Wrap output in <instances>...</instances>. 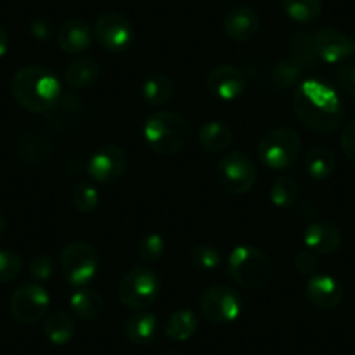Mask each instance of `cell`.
<instances>
[{
  "instance_id": "8d00e7d4",
  "label": "cell",
  "mask_w": 355,
  "mask_h": 355,
  "mask_svg": "<svg viewBox=\"0 0 355 355\" xmlns=\"http://www.w3.org/2000/svg\"><path fill=\"white\" fill-rule=\"evenodd\" d=\"M56 272V265H54V259L49 258L46 254H39L35 258L30 259L28 263V274L33 281L44 282L49 281L51 277Z\"/></svg>"
},
{
  "instance_id": "74e56055",
  "label": "cell",
  "mask_w": 355,
  "mask_h": 355,
  "mask_svg": "<svg viewBox=\"0 0 355 355\" xmlns=\"http://www.w3.org/2000/svg\"><path fill=\"white\" fill-rule=\"evenodd\" d=\"M336 78L340 87L348 96L355 98V63H345L338 68Z\"/></svg>"
},
{
  "instance_id": "5bb4252c",
  "label": "cell",
  "mask_w": 355,
  "mask_h": 355,
  "mask_svg": "<svg viewBox=\"0 0 355 355\" xmlns=\"http://www.w3.org/2000/svg\"><path fill=\"white\" fill-rule=\"evenodd\" d=\"M315 54L324 63L336 64L355 56V40L336 28H322L313 35Z\"/></svg>"
},
{
  "instance_id": "7c38bea8",
  "label": "cell",
  "mask_w": 355,
  "mask_h": 355,
  "mask_svg": "<svg viewBox=\"0 0 355 355\" xmlns=\"http://www.w3.org/2000/svg\"><path fill=\"white\" fill-rule=\"evenodd\" d=\"M128 153L119 145H103L91 155L87 160V174L93 178L96 183L108 185L117 180H121L128 171Z\"/></svg>"
},
{
  "instance_id": "5b68a950",
  "label": "cell",
  "mask_w": 355,
  "mask_h": 355,
  "mask_svg": "<svg viewBox=\"0 0 355 355\" xmlns=\"http://www.w3.org/2000/svg\"><path fill=\"white\" fill-rule=\"evenodd\" d=\"M302 152V138L291 128L265 132L258 141V157L268 169L282 171L296 162Z\"/></svg>"
},
{
  "instance_id": "30bf717a",
  "label": "cell",
  "mask_w": 355,
  "mask_h": 355,
  "mask_svg": "<svg viewBox=\"0 0 355 355\" xmlns=\"http://www.w3.org/2000/svg\"><path fill=\"white\" fill-rule=\"evenodd\" d=\"M51 296L40 284H25L16 289L11 296V315L25 326H32L42 320L49 310Z\"/></svg>"
},
{
  "instance_id": "83f0119b",
  "label": "cell",
  "mask_w": 355,
  "mask_h": 355,
  "mask_svg": "<svg viewBox=\"0 0 355 355\" xmlns=\"http://www.w3.org/2000/svg\"><path fill=\"white\" fill-rule=\"evenodd\" d=\"M336 159L327 146H313L305 155V171L313 180H327L334 173Z\"/></svg>"
},
{
  "instance_id": "60d3db41",
  "label": "cell",
  "mask_w": 355,
  "mask_h": 355,
  "mask_svg": "<svg viewBox=\"0 0 355 355\" xmlns=\"http://www.w3.org/2000/svg\"><path fill=\"white\" fill-rule=\"evenodd\" d=\"M30 33H32V37L35 40H42V42L44 40H49L54 33L53 21L49 18H44V16L35 18L32 21V25H30Z\"/></svg>"
},
{
  "instance_id": "9a60e30c",
  "label": "cell",
  "mask_w": 355,
  "mask_h": 355,
  "mask_svg": "<svg viewBox=\"0 0 355 355\" xmlns=\"http://www.w3.org/2000/svg\"><path fill=\"white\" fill-rule=\"evenodd\" d=\"M84 115V100L73 91L61 93L56 103L44 114L46 122L56 131H70L77 128Z\"/></svg>"
},
{
  "instance_id": "1f68e13d",
  "label": "cell",
  "mask_w": 355,
  "mask_h": 355,
  "mask_svg": "<svg viewBox=\"0 0 355 355\" xmlns=\"http://www.w3.org/2000/svg\"><path fill=\"white\" fill-rule=\"evenodd\" d=\"M190 261L200 272H214L221 265V252L214 245L197 244L190 251Z\"/></svg>"
},
{
  "instance_id": "44dd1931",
  "label": "cell",
  "mask_w": 355,
  "mask_h": 355,
  "mask_svg": "<svg viewBox=\"0 0 355 355\" xmlns=\"http://www.w3.org/2000/svg\"><path fill=\"white\" fill-rule=\"evenodd\" d=\"M157 327H159V322H157L155 313L139 310L124 320L122 331H124V336L128 338V341L143 347V345L152 343L157 334Z\"/></svg>"
},
{
  "instance_id": "e575fe53",
  "label": "cell",
  "mask_w": 355,
  "mask_h": 355,
  "mask_svg": "<svg viewBox=\"0 0 355 355\" xmlns=\"http://www.w3.org/2000/svg\"><path fill=\"white\" fill-rule=\"evenodd\" d=\"M136 252H138V256L143 261H157L166 252V241L159 234H146L145 237L139 239Z\"/></svg>"
},
{
  "instance_id": "4316f807",
  "label": "cell",
  "mask_w": 355,
  "mask_h": 355,
  "mask_svg": "<svg viewBox=\"0 0 355 355\" xmlns=\"http://www.w3.org/2000/svg\"><path fill=\"white\" fill-rule=\"evenodd\" d=\"M18 152L28 164H44L53 153V143L39 132L23 135L18 143Z\"/></svg>"
},
{
  "instance_id": "8fae6325",
  "label": "cell",
  "mask_w": 355,
  "mask_h": 355,
  "mask_svg": "<svg viewBox=\"0 0 355 355\" xmlns=\"http://www.w3.org/2000/svg\"><path fill=\"white\" fill-rule=\"evenodd\" d=\"M94 39L110 53H124L132 44L135 28L121 12H103L94 25Z\"/></svg>"
},
{
  "instance_id": "ba28073f",
  "label": "cell",
  "mask_w": 355,
  "mask_h": 355,
  "mask_svg": "<svg viewBox=\"0 0 355 355\" xmlns=\"http://www.w3.org/2000/svg\"><path fill=\"white\" fill-rule=\"evenodd\" d=\"M216 173L220 185L227 192L235 193V196H244V193L251 192L256 178H258L254 162L248 153L241 152V150H230L225 153L218 164Z\"/></svg>"
},
{
  "instance_id": "603a6c76",
  "label": "cell",
  "mask_w": 355,
  "mask_h": 355,
  "mask_svg": "<svg viewBox=\"0 0 355 355\" xmlns=\"http://www.w3.org/2000/svg\"><path fill=\"white\" fill-rule=\"evenodd\" d=\"M199 143L211 153H227L234 143V132L220 121H209L200 128Z\"/></svg>"
},
{
  "instance_id": "9c48e42d",
  "label": "cell",
  "mask_w": 355,
  "mask_h": 355,
  "mask_svg": "<svg viewBox=\"0 0 355 355\" xmlns=\"http://www.w3.org/2000/svg\"><path fill=\"white\" fill-rule=\"evenodd\" d=\"M200 310L209 322L230 324L242 312V298L227 284H214L200 296Z\"/></svg>"
},
{
  "instance_id": "f1b7e54d",
  "label": "cell",
  "mask_w": 355,
  "mask_h": 355,
  "mask_svg": "<svg viewBox=\"0 0 355 355\" xmlns=\"http://www.w3.org/2000/svg\"><path fill=\"white\" fill-rule=\"evenodd\" d=\"M286 15L296 23H313L322 12L320 0H281Z\"/></svg>"
},
{
  "instance_id": "52a82bcc",
  "label": "cell",
  "mask_w": 355,
  "mask_h": 355,
  "mask_svg": "<svg viewBox=\"0 0 355 355\" xmlns=\"http://www.w3.org/2000/svg\"><path fill=\"white\" fill-rule=\"evenodd\" d=\"M160 295V281L146 266H135L122 277L119 286V300L128 309L145 310L157 302Z\"/></svg>"
},
{
  "instance_id": "d590c367",
  "label": "cell",
  "mask_w": 355,
  "mask_h": 355,
  "mask_svg": "<svg viewBox=\"0 0 355 355\" xmlns=\"http://www.w3.org/2000/svg\"><path fill=\"white\" fill-rule=\"evenodd\" d=\"M23 259L11 249H0V284L11 282L21 274Z\"/></svg>"
},
{
  "instance_id": "b9f144b4",
  "label": "cell",
  "mask_w": 355,
  "mask_h": 355,
  "mask_svg": "<svg viewBox=\"0 0 355 355\" xmlns=\"http://www.w3.org/2000/svg\"><path fill=\"white\" fill-rule=\"evenodd\" d=\"M9 49V33L4 26H0V58L6 56Z\"/></svg>"
},
{
  "instance_id": "d4e9b609",
  "label": "cell",
  "mask_w": 355,
  "mask_h": 355,
  "mask_svg": "<svg viewBox=\"0 0 355 355\" xmlns=\"http://www.w3.org/2000/svg\"><path fill=\"white\" fill-rule=\"evenodd\" d=\"M44 334H46L51 343L58 345V347L70 343L75 334V322L70 313L63 312V310H56V312L46 315Z\"/></svg>"
},
{
  "instance_id": "ab89813d",
  "label": "cell",
  "mask_w": 355,
  "mask_h": 355,
  "mask_svg": "<svg viewBox=\"0 0 355 355\" xmlns=\"http://www.w3.org/2000/svg\"><path fill=\"white\" fill-rule=\"evenodd\" d=\"M340 145L343 153L347 155V159L355 162V119L352 122H348L343 128V131H341Z\"/></svg>"
},
{
  "instance_id": "4fadbf2b",
  "label": "cell",
  "mask_w": 355,
  "mask_h": 355,
  "mask_svg": "<svg viewBox=\"0 0 355 355\" xmlns=\"http://www.w3.org/2000/svg\"><path fill=\"white\" fill-rule=\"evenodd\" d=\"M209 93L221 101H234L244 94L248 77L244 71L232 64H218L206 78Z\"/></svg>"
},
{
  "instance_id": "f546056e",
  "label": "cell",
  "mask_w": 355,
  "mask_h": 355,
  "mask_svg": "<svg viewBox=\"0 0 355 355\" xmlns=\"http://www.w3.org/2000/svg\"><path fill=\"white\" fill-rule=\"evenodd\" d=\"M303 70H305V67L298 60H295L293 56L286 58V60L279 61L272 70V82L277 89L293 87L300 82Z\"/></svg>"
},
{
  "instance_id": "d6a6232c",
  "label": "cell",
  "mask_w": 355,
  "mask_h": 355,
  "mask_svg": "<svg viewBox=\"0 0 355 355\" xmlns=\"http://www.w3.org/2000/svg\"><path fill=\"white\" fill-rule=\"evenodd\" d=\"M71 204H73L78 213H93L100 206V193L89 183H78V185H75L73 192H71Z\"/></svg>"
},
{
  "instance_id": "7bdbcfd3",
  "label": "cell",
  "mask_w": 355,
  "mask_h": 355,
  "mask_svg": "<svg viewBox=\"0 0 355 355\" xmlns=\"http://www.w3.org/2000/svg\"><path fill=\"white\" fill-rule=\"evenodd\" d=\"M6 230H8V221H6V218L0 214V237L6 234Z\"/></svg>"
},
{
  "instance_id": "cb8c5ba5",
  "label": "cell",
  "mask_w": 355,
  "mask_h": 355,
  "mask_svg": "<svg viewBox=\"0 0 355 355\" xmlns=\"http://www.w3.org/2000/svg\"><path fill=\"white\" fill-rule=\"evenodd\" d=\"M174 84L166 73H153L141 85V96L148 107L160 108L173 98Z\"/></svg>"
},
{
  "instance_id": "e0dca14e",
  "label": "cell",
  "mask_w": 355,
  "mask_h": 355,
  "mask_svg": "<svg viewBox=\"0 0 355 355\" xmlns=\"http://www.w3.org/2000/svg\"><path fill=\"white\" fill-rule=\"evenodd\" d=\"M56 40L63 53L80 56L82 53H85L89 47L93 46L94 30L84 19H68L58 30Z\"/></svg>"
},
{
  "instance_id": "484cf974",
  "label": "cell",
  "mask_w": 355,
  "mask_h": 355,
  "mask_svg": "<svg viewBox=\"0 0 355 355\" xmlns=\"http://www.w3.org/2000/svg\"><path fill=\"white\" fill-rule=\"evenodd\" d=\"M199 327V317L193 310L180 309L173 312L166 324V336L173 341H187L196 334Z\"/></svg>"
},
{
  "instance_id": "277c9868",
  "label": "cell",
  "mask_w": 355,
  "mask_h": 355,
  "mask_svg": "<svg viewBox=\"0 0 355 355\" xmlns=\"http://www.w3.org/2000/svg\"><path fill=\"white\" fill-rule=\"evenodd\" d=\"M227 272L235 284L249 291H256L265 288L270 281L272 263L256 245H237L228 254Z\"/></svg>"
},
{
  "instance_id": "8992f818",
  "label": "cell",
  "mask_w": 355,
  "mask_h": 355,
  "mask_svg": "<svg viewBox=\"0 0 355 355\" xmlns=\"http://www.w3.org/2000/svg\"><path fill=\"white\" fill-rule=\"evenodd\" d=\"M60 265L63 277L71 288L87 286L98 274L100 256L91 244L84 241H73L61 251Z\"/></svg>"
},
{
  "instance_id": "7402d4cb",
  "label": "cell",
  "mask_w": 355,
  "mask_h": 355,
  "mask_svg": "<svg viewBox=\"0 0 355 355\" xmlns=\"http://www.w3.org/2000/svg\"><path fill=\"white\" fill-rule=\"evenodd\" d=\"M103 296L96 289L82 286L70 295V310L80 320H96L103 312Z\"/></svg>"
},
{
  "instance_id": "4dcf8cb0",
  "label": "cell",
  "mask_w": 355,
  "mask_h": 355,
  "mask_svg": "<svg viewBox=\"0 0 355 355\" xmlns=\"http://www.w3.org/2000/svg\"><path fill=\"white\" fill-rule=\"evenodd\" d=\"M300 197V187L298 183L289 176L277 178L272 183L270 189V200L274 206L277 207H291L295 206L296 200Z\"/></svg>"
},
{
  "instance_id": "836d02e7",
  "label": "cell",
  "mask_w": 355,
  "mask_h": 355,
  "mask_svg": "<svg viewBox=\"0 0 355 355\" xmlns=\"http://www.w3.org/2000/svg\"><path fill=\"white\" fill-rule=\"evenodd\" d=\"M291 49H293V58L298 60L303 67H310L313 64V61L319 60L315 54V46H313V35L310 33L302 32L296 33L291 40Z\"/></svg>"
},
{
  "instance_id": "2e32d148",
  "label": "cell",
  "mask_w": 355,
  "mask_h": 355,
  "mask_svg": "<svg viewBox=\"0 0 355 355\" xmlns=\"http://www.w3.org/2000/svg\"><path fill=\"white\" fill-rule=\"evenodd\" d=\"M305 295L313 306L320 310H333L343 300V288L327 274L310 275L305 286Z\"/></svg>"
},
{
  "instance_id": "d6986e66",
  "label": "cell",
  "mask_w": 355,
  "mask_h": 355,
  "mask_svg": "<svg viewBox=\"0 0 355 355\" xmlns=\"http://www.w3.org/2000/svg\"><path fill=\"white\" fill-rule=\"evenodd\" d=\"M259 28L258 12L251 6H237L230 9L223 19L225 35L234 42H248Z\"/></svg>"
},
{
  "instance_id": "ac0fdd59",
  "label": "cell",
  "mask_w": 355,
  "mask_h": 355,
  "mask_svg": "<svg viewBox=\"0 0 355 355\" xmlns=\"http://www.w3.org/2000/svg\"><path fill=\"white\" fill-rule=\"evenodd\" d=\"M303 244L317 254H333L341 245V232L334 223L326 220L312 221L305 228Z\"/></svg>"
},
{
  "instance_id": "3957f363",
  "label": "cell",
  "mask_w": 355,
  "mask_h": 355,
  "mask_svg": "<svg viewBox=\"0 0 355 355\" xmlns=\"http://www.w3.org/2000/svg\"><path fill=\"white\" fill-rule=\"evenodd\" d=\"M143 138L159 155L180 153L192 138V125L185 115L173 110L153 112L143 124Z\"/></svg>"
},
{
  "instance_id": "f35d334b",
  "label": "cell",
  "mask_w": 355,
  "mask_h": 355,
  "mask_svg": "<svg viewBox=\"0 0 355 355\" xmlns=\"http://www.w3.org/2000/svg\"><path fill=\"white\" fill-rule=\"evenodd\" d=\"M295 266L296 270L303 275H313L319 268V263H317L315 254L312 251H298L295 256Z\"/></svg>"
},
{
  "instance_id": "6da1fadb",
  "label": "cell",
  "mask_w": 355,
  "mask_h": 355,
  "mask_svg": "<svg viewBox=\"0 0 355 355\" xmlns=\"http://www.w3.org/2000/svg\"><path fill=\"white\" fill-rule=\"evenodd\" d=\"M293 108L298 121L315 132H333L343 124L345 110L336 89L319 78L298 84L293 96Z\"/></svg>"
},
{
  "instance_id": "ffe728a7",
  "label": "cell",
  "mask_w": 355,
  "mask_h": 355,
  "mask_svg": "<svg viewBox=\"0 0 355 355\" xmlns=\"http://www.w3.org/2000/svg\"><path fill=\"white\" fill-rule=\"evenodd\" d=\"M100 78V63L93 56H78L64 70V82L71 89H87Z\"/></svg>"
},
{
  "instance_id": "7a4b0ae2",
  "label": "cell",
  "mask_w": 355,
  "mask_h": 355,
  "mask_svg": "<svg viewBox=\"0 0 355 355\" xmlns=\"http://www.w3.org/2000/svg\"><path fill=\"white\" fill-rule=\"evenodd\" d=\"M11 91L16 103L32 114H46L63 93L60 78L39 64H28L16 71Z\"/></svg>"
},
{
  "instance_id": "ee69618b",
  "label": "cell",
  "mask_w": 355,
  "mask_h": 355,
  "mask_svg": "<svg viewBox=\"0 0 355 355\" xmlns=\"http://www.w3.org/2000/svg\"><path fill=\"white\" fill-rule=\"evenodd\" d=\"M164 355H185V354H182V352H178V350H167Z\"/></svg>"
}]
</instances>
